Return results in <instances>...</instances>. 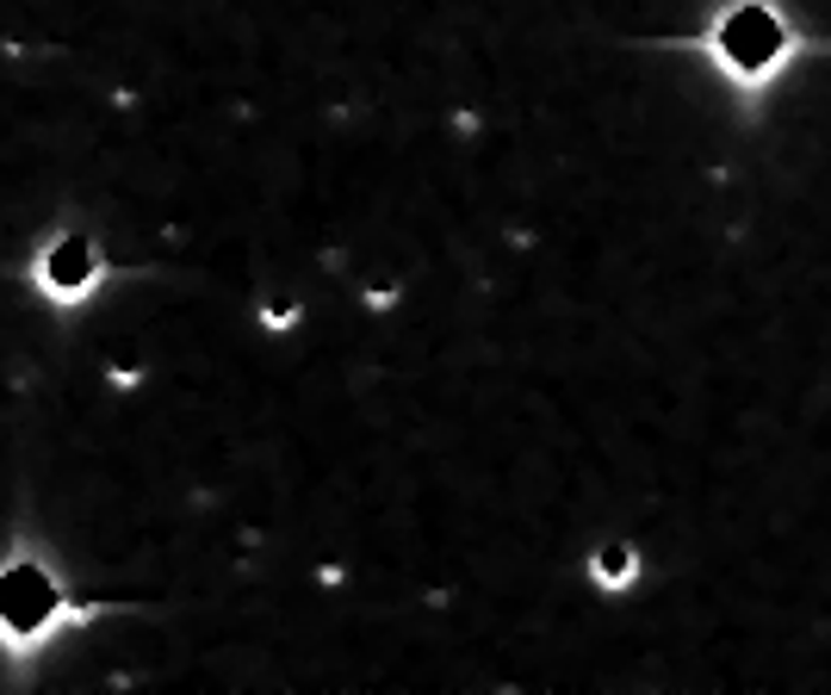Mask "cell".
<instances>
[{"label": "cell", "mask_w": 831, "mask_h": 695, "mask_svg": "<svg viewBox=\"0 0 831 695\" xmlns=\"http://www.w3.org/2000/svg\"><path fill=\"white\" fill-rule=\"evenodd\" d=\"M590 578H596L602 590H620V584L633 578V553H627V546H602L596 559H590Z\"/></svg>", "instance_id": "obj_3"}, {"label": "cell", "mask_w": 831, "mask_h": 695, "mask_svg": "<svg viewBox=\"0 0 831 695\" xmlns=\"http://www.w3.org/2000/svg\"><path fill=\"white\" fill-rule=\"evenodd\" d=\"M794 50H800V44H794V32L782 25V13H775L770 0H738V7H726L714 20V32H708V57H714L738 87L775 81L794 62Z\"/></svg>", "instance_id": "obj_1"}, {"label": "cell", "mask_w": 831, "mask_h": 695, "mask_svg": "<svg viewBox=\"0 0 831 695\" xmlns=\"http://www.w3.org/2000/svg\"><path fill=\"white\" fill-rule=\"evenodd\" d=\"M38 286L50 292V298H87V286L99 280V261H94V249L81 243V236H62V243H50V249L38 255Z\"/></svg>", "instance_id": "obj_2"}]
</instances>
